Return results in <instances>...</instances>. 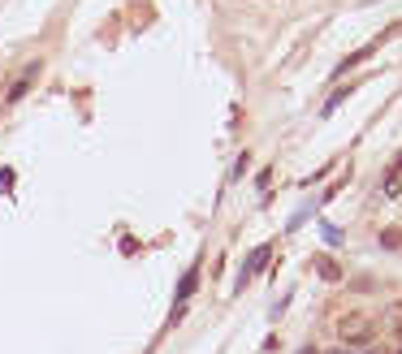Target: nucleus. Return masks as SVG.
<instances>
[{
    "label": "nucleus",
    "mask_w": 402,
    "mask_h": 354,
    "mask_svg": "<svg viewBox=\"0 0 402 354\" xmlns=\"http://www.w3.org/2000/svg\"><path fill=\"white\" fill-rule=\"evenodd\" d=\"M39 74H43V65H39V61H30V65H26V70H22L18 78H13V87L5 91V104H18L22 95H26L30 87H35V78H39Z\"/></svg>",
    "instance_id": "obj_1"
},
{
    "label": "nucleus",
    "mask_w": 402,
    "mask_h": 354,
    "mask_svg": "<svg viewBox=\"0 0 402 354\" xmlns=\"http://www.w3.org/2000/svg\"><path fill=\"white\" fill-rule=\"evenodd\" d=\"M268 260H272V247H260V251H251V260L243 264V272H238V285L247 289V281L255 277V272H264V268H268Z\"/></svg>",
    "instance_id": "obj_2"
},
{
    "label": "nucleus",
    "mask_w": 402,
    "mask_h": 354,
    "mask_svg": "<svg viewBox=\"0 0 402 354\" xmlns=\"http://www.w3.org/2000/svg\"><path fill=\"white\" fill-rule=\"evenodd\" d=\"M195 285H199V260H195V264H190V268L182 272V281H178V311L186 307V298H190V294H195Z\"/></svg>",
    "instance_id": "obj_3"
},
{
    "label": "nucleus",
    "mask_w": 402,
    "mask_h": 354,
    "mask_svg": "<svg viewBox=\"0 0 402 354\" xmlns=\"http://www.w3.org/2000/svg\"><path fill=\"white\" fill-rule=\"evenodd\" d=\"M342 337L350 346H359V342H368V337H372V324H368V320H346L342 324Z\"/></svg>",
    "instance_id": "obj_4"
},
{
    "label": "nucleus",
    "mask_w": 402,
    "mask_h": 354,
    "mask_svg": "<svg viewBox=\"0 0 402 354\" xmlns=\"http://www.w3.org/2000/svg\"><path fill=\"white\" fill-rule=\"evenodd\" d=\"M350 91H355V83H346V87H337V91L329 95V104H325V117H329V112H333L337 104H342V100H346V95H350Z\"/></svg>",
    "instance_id": "obj_5"
},
{
    "label": "nucleus",
    "mask_w": 402,
    "mask_h": 354,
    "mask_svg": "<svg viewBox=\"0 0 402 354\" xmlns=\"http://www.w3.org/2000/svg\"><path fill=\"white\" fill-rule=\"evenodd\" d=\"M320 277H329V281H337V264H333V260H325V264H320Z\"/></svg>",
    "instance_id": "obj_6"
},
{
    "label": "nucleus",
    "mask_w": 402,
    "mask_h": 354,
    "mask_svg": "<svg viewBox=\"0 0 402 354\" xmlns=\"http://www.w3.org/2000/svg\"><path fill=\"white\" fill-rule=\"evenodd\" d=\"M329 354H355V350H346V346H342V350H329Z\"/></svg>",
    "instance_id": "obj_7"
}]
</instances>
